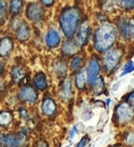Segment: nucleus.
I'll return each mask as SVG.
<instances>
[{
  "label": "nucleus",
  "mask_w": 134,
  "mask_h": 147,
  "mask_svg": "<svg viewBox=\"0 0 134 147\" xmlns=\"http://www.w3.org/2000/svg\"><path fill=\"white\" fill-rule=\"evenodd\" d=\"M116 40V30L112 24H103L95 32L94 46L98 52L104 53L110 51Z\"/></svg>",
  "instance_id": "nucleus-1"
},
{
  "label": "nucleus",
  "mask_w": 134,
  "mask_h": 147,
  "mask_svg": "<svg viewBox=\"0 0 134 147\" xmlns=\"http://www.w3.org/2000/svg\"><path fill=\"white\" fill-rule=\"evenodd\" d=\"M81 20V12L76 7H66L63 9L60 17L61 28L64 32L65 36L71 39L76 34L78 26Z\"/></svg>",
  "instance_id": "nucleus-2"
},
{
  "label": "nucleus",
  "mask_w": 134,
  "mask_h": 147,
  "mask_svg": "<svg viewBox=\"0 0 134 147\" xmlns=\"http://www.w3.org/2000/svg\"><path fill=\"white\" fill-rule=\"evenodd\" d=\"M123 51L121 49H112L108 51L104 58V65L108 71H112L114 68L117 67L119 61L122 59Z\"/></svg>",
  "instance_id": "nucleus-3"
},
{
  "label": "nucleus",
  "mask_w": 134,
  "mask_h": 147,
  "mask_svg": "<svg viewBox=\"0 0 134 147\" xmlns=\"http://www.w3.org/2000/svg\"><path fill=\"white\" fill-rule=\"evenodd\" d=\"M134 117V110L127 102H123L116 107V118L119 123H127Z\"/></svg>",
  "instance_id": "nucleus-4"
},
{
  "label": "nucleus",
  "mask_w": 134,
  "mask_h": 147,
  "mask_svg": "<svg viewBox=\"0 0 134 147\" xmlns=\"http://www.w3.org/2000/svg\"><path fill=\"white\" fill-rule=\"evenodd\" d=\"M119 30L126 39H134V18H123L119 22Z\"/></svg>",
  "instance_id": "nucleus-5"
},
{
  "label": "nucleus",
  "mask_w": 134,
  "mask_h": 147,
  "mask_svg": "<svg viewBox=\"0 0 134 147\" xmlns=\"http://www.w3.org/2000/svg\"><path fill=\"white\" fill-rule=\"evenodd\" d=\"M100 71V65L98 59L92 58L89 61L88 67H87V81L89 85H94L96 80L98 79V75Z\"/></svg>",
  "instance_id": "nucleus-6"
},
{
  "label": "nucleus",
  "mask_w": 134,
  "mask_h": 147,
  "mask_svg": "<svg viewBox=\"0 0 134 147\" xmlns=\"http://www.w3.org/2000/svg\"><path fill=\"white\" fill-rule=\"evenodd\" d=\"M19 97L21 99L22 101H25L27 103H35L37 102L38 98H39V95L33 86L26 85L24 87H22L20 92H19Z\"/></svg>",
  "instance_id": "nucleus-7"
},
{
  "label": "nucleus",
  "mask_w": 134,
  "mask_h": 147,
  "mask_svg": "<svg viewBox=\"0 0 134 147\" xmlns=\"http://www.w3.org/2000/svg\"><path fill=\"white\" fill-rule=\"evenodd\" d=\"M26 16L28 19H31L33 21H40L44 16V9L38 3L33 2L28 4L27 9H26Z\"/></svg>",
  "instance_id": "nucleus-8"
},
{
  "label": "nucleus",
  "mask_w": 134,
  "mask_h": 147,
  "mask_svg": "<svg viewBox=\"0 0 134 147\" xmlns=\"http://www.w3.org/2000/svg\"><path fill=\"white\" fill-rule=\"evenodd\" d=\"M89 35H90V28H89L88 22H83L81 26H80V30L78 32V36H76V41H78L80 45L84 46L88 43Z\"/></svg>",
  "instance_id": "nucleus-9"
},
{
  "label": "nucleus",
  "mask_w": 134,
  "mask_h": 147,
  "mask_svg": "<svg viewBox=\"0 0 134 147\" xmlns=\"http://www.w3.org/2000/svg\"><path fill=\"white\" fill-rule=\"evenodd\" d=\"M24 134H20L19 137L14 135H6L3 137V144L6 147H19L24 139Z\"/></svg>",
  "instance_id": "nucleus-10"
},
{
  "label": "nucleus",
  "mask_w": 134,
  "mask_h": 147,
  "mask_svg": "<svg viewBox=\"0 0 134 147\" xmlns=\"http://www.w3.org/2000/svg\"><path fill=\"white\" fill-rule=\"evenodd\" d=\"M45 42L50 49H55V47H57V46L60 44V42H61V36H60V34H59V32L56 31V30L49 31L48 33L46 34Z\"/></svg>",
  "instance_id": "nucleus-11"
},
{
  "label": "nucleus",
  "mask_w": 134,
  "mask_h": 147,
  "mask_svg": "<svg viewBox=\"0 0 134 147\" xmlns=\"http://www.w3.org/2000/svg\"><path fill=\"white\" fill-rule=\"evenodd\" d=\"M60 95H61V98L64 99V100H69L71 98V96H72V82H71V79L66 78V79L62 81Z\"/></svg>",
  "instance_id": "nucleus-12"
},
{
  "label": "nucleus",
  "mask_w": 134,
  "mask_h": 147,
  "mask_svg": "<svg viewBox=\"0 0 134 147\" xmlns=\"http://www.w3.org/2000/svg\"><path fill=\"white\" fill-rule=\"evenodd\" d=\"M17 38H18L19 41L21 42H24L29 38L31 36V30H29V26H28L25 22H20V24L18 25V28H17Z\"/></svg>",
  "instance_id": "nucleus-13"
},
{
  "label": "nucleus",
  "mask_w": 134,
  "mask_h": 147,
  "mask_svg": "<svg viewBox=\"0 0 134 147\" xmlns=\"http://www.w3.org/2000/svg\"><path fill=\"white\" fill-rule=\"evenodd\" d=\"M42 111L44 115L46 116H52L54 113L57 111V104L55 103V101L50 98H45L44 101L42 102Z\"/></svg>",
  "instance_id": "nucleus-14"
},
{
  "label": "nucleus",
  "mask_w": 134,
  "mask_h": 147,
  "mask_svg": "<svg viewBox=\"0 0 134 147\" xmlns=\"http://www.w3.org/2000/svg\"><path fill=\"white\" fill-rule=\"evenodd\" d=\"M13 46H14V43L9 37L2 38L0 40V56H2V57L7 56L12 51Z\"/></svg>",
  "instance_id": "nucleus-15"
},
{
  "label": "nucleus",
  "mask_w": 134,
  "mask_h": 147,
  "mask_svg": "<svg viewBox=\"0 0 134 147\" xmlns=\"http://www.w3.org/2000/svg\"><path fill=\"white\" fill-rule=\"evenodd\" d=\"M34 84L40 90H45L47 88V78L43 73L37 74L34 78Z\"/></svg>",
  "instance_id": "nucleus-16"
},
{
  "label": "nucleus",
  "mask_w": 134,
  "mask_h": 147,
  "mask_svg": "<svg viewBox=\"0 0 134 147\" xmlns=\"http://www.w3.org/2000/svg\"><path fill=\"white\" fill-rule=\"evenodd\" d=\"M86 81H87V75H86L84 69H80L76 73V84L79 89H84L86 86Z\"/></svg>",
  "instance_id": "nucleus-17"
},
{
  "label": "nucleus",
  "mask_w": 134,
  "mask_h": 147,
  "mask_svg": "<svg viewBox=\"0 0 134 147\" xmlns=\"http://www.w3.org/2000/svg\"><path fill=\"white\" fill-rule=\"evenodd\" d=\"M62 52H63V54L66 56H72L78 52V47H76V45L72 42V41L67 40L66 42H64V44H63Z\"/></svg>",
  "instance_id": "nucleus-18"
},
{
  "label": "nucleus",
  "mask_w": 134,
  "mask_h": 147,
  "mask_svg": "<svg viewBox=\"0 0 134 147\" xmlns=\"http://www.w3.org/2000/svg\"><path fill=\"white\" fill-rule=\"evenodd\" d=\"M22 5H23V1H19V0H15V1H9V12L14 16L19 15L22 9Z\"/></svg>",
  "instance_id": "nucleus-19"
},
{
  "label": "nucleus",
  "mask_w": 134,
  "mask_h": 147,
  "mask_svg": "<svg viewBox=\"0 0 134 147\" xmlns=\"http://www.w3.org/2000/svg\"><path fill=\"white\" fill-rule=\"evenodd\" d=\"M24 77H25V73L20 66H15L12 69V78L15 81H21V80H23Z\"/></svg>",
  "instance_id": "nucleus-20"
},
{
  "label": "nucleus",
  "mask_w": 134,
  "mask_h": 147,
  "mask_svg": "<svg viewBox=\"0 0 134 147\" xmlns=\"http://www.w3.org/2000/svg\"><path fill=\"white\" fill-rule=\"evenodd\" d=\"M13 121L12 115L7 111H3L0 113V125L1 126H7L9 125Z\"/></svg>",
  "instance_id": "nucleus-21"
},
{
  "label": "nucleus",
  "mask_w": 134,
  "mask_h": 147,
  "mask_svg": "<svg viewBox=\"0 0 134 147\" xmlns=\"http://www.w3.org/2000/svg\"><path fill=\"white\" fill-rule=\"evenodd\" d=\"M55 71L58 74V76H61L66 73V63L64 61H58L55 64Z\"/></svg>",
  "instance_id": "nucleus-22"
},
{
  "label": "nucleus",
  "mask_w": 134,
  "mask_h": 147,
  "mask_svg": "<svg viewBox=\"0 0 134 147\" xmlns=\"http://www.w3.org/2000/svg\"><path fill=\"white\" fill-rule=\"evenodd\" d=\"M6 19V6L5 2L0 1V24L3 23Z\"/></svg>",
  "instance_id": "nucleus-23"
},
{
  "label": "nucleus",
  "mask_w": 134,
  "mask_h": 147,
  "mask_svg": "<svg viewBox=\"0 0 134 147\" xmlns=\"http://www.w3.org/2000/svg\"><path fill=\"white\" fill-rule=\"evenodd\" d=\"M104 86H105L104 79L102 78V77H100V78L96 80V82L94 83V92H96V94H100V92H103Z\"/></svg>",
  "instance_id": "nucleus-24"
},
{
  "label": "nucleus",
  "mask_w": 134,
  "mask_h": 147,
  "mask_svg": "<svg viewBox=\"0 0 134 147\" xmlns=\"http://www.w3.org/2000/svg\"><path fill=\"white\" fill-rule=\"evenodd\" d=\"M83 63V58L82 57H74L71 61V67L73 69H80L81 66H82Z\"/></svg>",
  "instance_id": "nucleus-25"
},
{
  "label": "nucleus",
  "mask_w": 134,
  "mask_h": 147,
  "mask_svg": "<svg viewBox=\"0 0 134 147\" xmlns=\"http://www.w3.org/2000/svg\"><path fill=\"white\" fill-rule=\"evenodd\" d=\"M119 4L124 6L125 9H134V0H128V1H117Z\"/></svg>",
  "instance_id": "nucleus-26"
},
{
  "label": "nucleus",
  "mask_w": 134,
  "mask_h": 147,
  "mask_svg": "<svg viewBox=\"0 0 134 147\" xmlns=\"http://www.w3.org/2000/svg\"><path fill=\"white\" fill-rule=\"evenodd\" d=\"M125 141L128 145H133L134 144V132H129L128 135L126 136Z\"/></svg>",
  "instance_id": "nucleus-27"
},
{
  "label": "nucleus",
  "mask_w": 134,
  "mask_h": 147,
  "mask_svg": "<svg viewBox=\"0 0 134 147\" xmlns=\"http://www.w3.org/2000/svg\"><path fill=\"white\" fill-rule=\"evenodd\" d=\"M88 141H89L88 137H83V138L81 139V141L78 143V145H76V147H85L86 145H87V143H88Z\"/></svg>",
  "instance_id": "nucleus-28"
},
{
  "label": "nucleus",
  "mask_w": 134,
  "mask_h": 147,
  "mask_svg": "<svg viewBox=\"0 0 134 147\" xmlns=\"http://www.w3.org/2000/svg\"><path fill=\"white\" fill-rule=\"evenodd\" d=\"M76 132H78V126H73L72 127V129L70 130V134H69V138L72 140L73 138H74V136L76 135Z\"/></svg>",
  "instance_id": "nucleus-29"
},
{
  "label": "nucleus",
  "mask_w": 134,
  "mask_h": 147,
  "mask_svg": "<svg viewBox=\"0 0 134 147\" xmlns=\"http://www.w3.org/2000/svg\"><path fill=\"white\" fill-rule=\"evenodd\" d=\"M133 65H134V63H133V61H132V60H130V61H128V62H127V63H126L125 66H124V71H129L130 68L133 67Z\"/></svg>",
  "instance_id": "nucleus-30"
},
{
  "label": "nucleus",
  "mask_w": 134,
  "mask_h": 147,
  "mask_svg": "<svg viewBox=\"0 0 134 147\" xmlns=\"http://www.w3.org/2000/svg\"><path fill=\"white\" fill-rule=\"evenodd\" d=\"M128 101H129V104L132 105V106H134V92H131L130 95H129L128 97Z\"/></svg>",
  "instance_id": "nucleus-31"
},
{
  "label": "nucleus",
  "mask_w": 134,
  "mask_h": 147,
  "mask_svg": "<svg viewBox=\"0 0 134 147\" xmlns=\"http://www.w3.org/2000/svg\"><path fill=\"white\" fill-rule=\"evenodd\" d=\"M20 113H21V116L23 117L24 119H26V117H27V111H26L23 107L20 108Z\"/></svg>",
  "instance_id": "nucleus-32"
},
{
  "label": "nucleus",
  "mask_w": 134,
  "mask_h": 147,
  "mask_svg": "<svg viewBox=\"0 0 134 147\" xmlns=\"http://www.w3.org/2000/svg\"><path fill=\"white\" fill-rule=\"evenodd\" d=\"M41 3L44 4V5H46V6H49V5H52L55 2H54V1H41Z\"/></svg>",
  "instance_id": "nucleus-33"
},
{
  "label": "nucleus",
  "mask_w": 134,
  "mask_h": 147,
  "mask_svg": "<svg viewBox=\"0 0 134 147\" xmlns=\"http://www.w3.org/2000/svg\"><path fill=\"white\" fill-rule=\"evenodd\" d=\"M3 71H4V64H3V62L0 60V75H2Z\"/></svg>",
  "instance_id": "nucleus-34"
},
{
  "label": "nucleus",
  "mask_w": 134,
  "mask_h": 147,
  "mask_svg": "<svg viewBox=\"0 0 134 147\" xmlns=\"http://www.w3.org/2000/svg\"><path fill=\"white\" fill-rule=\"evenodd\" d=\"M36 147H48V145H47V143H45V142H41L39 144H37Z\"/></svg>",
  "instance_id": "nucleus-35"
},
{
  "label": "nucleus",
  "mask_w": 134,
  "mask_h": 147,
  "mask_svg": "<svg viewBox=\"0 0 134 147\" xmlns=\"http://www.w3.org/2000/svg\"><path fill=\"white\" fill-rule=\"evenodd\" d=\"M134 71V65H133V67L132 68H130L129 71H123L122 73V76H125V75H127V74H130V73H132V71Z\"/></svg>",
  "instance_id": "nucleus-36"
},
{
  "label": "nucleus",
  "mask_w": 134,
  "mask_h": 147,
  "mask_svg": "<svg viewBox=\"0 0 134 147\" xmlns=\"http://www.w3.org/2000/svg\"><path fill=\"white\" fill-rule=\"evenodd\" d=\"M3 88H4V86H3L2 82H0V92H2V90H3Z\"/></svg>",
  "instance_id": "nucleus-37"
},
{
  "label": "nucleus",
  "mask_w": 134,
  "mask_h": 147,
  "mask_svg": "<svg viewBox=\"0 0 134 147\" xmlns=\"http://www.w3.org/2000/svg\"><path fill=\"white\" fill-rule=\"evenodd\" d=\"M3 143V137L1 135H0V147H1V145H2Z\"/></svg>",
  "instance_id": "nucleus-38"
}]
</instances>
